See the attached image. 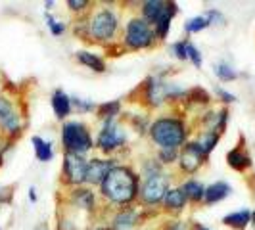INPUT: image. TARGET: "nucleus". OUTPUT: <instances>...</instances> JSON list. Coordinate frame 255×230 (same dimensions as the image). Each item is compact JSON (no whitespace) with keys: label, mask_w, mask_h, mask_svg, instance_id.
<instances>
[{"label":"nucleus","mask_w":255,"mask_h":230,"mask_svg":"<svg viewBox=\"0 0 255 230\" xmlns=\"http://www.w3.org/2000/svg\"><path fill=\"white\" fill-rule=\"evenodd\" d=\"M100 192L112 204L127 205L140 194L138 177L128 167H114L100 184Z\"/></svg>","instance_id":"1"},{"label":"nucleus","mask_w":255,"mask_h":230,"mask_svg":"<svg viewBox=\"0 0 255 230\" xmlns=\"http://www.w3.org/2000/svg\"><path fill=\"white\" fill-rule=\"evenodd\" d=\"M150 136L161 150L163 148L179 150V146L186 144V125L175 117H161L152 123Z\"/></svg>","instance_id":"2"},{"label":"nucleus","mask_w":255,"mask_h":230,"mask_svg":"<svg viewBox=\"0 0 255 230\" xmlns=\"http://www.w3.org/2000/svg\"><path fill=\"white\" fill-rule=\"evenodd\" d=\"M62 142L69 153L83 155L92 148V136L87 125L79 121H67L62 128Z\"/></svg>","instance_id":"3"},{"label":"nucleus","mask_w":255,"mask_h":230,"mask_svg":"<svg viewBox=\"0 0 255 230\" xmlns=\"http://www.w3.org/2000/svg\"><path fill=\"white\" fill-rule=\"evenodd\" d=\"M155 31L150 23H146L142 17H132L127 23L125 31V44L130 50H142V48H150L155 40Z\"/></svg>","instance_id":"4"},{"label":"nucleus","mask_w":255,"mask_h":230,"mask_svg":"<svg viewBox=\"0 0 255 230\" xmlns=\"http://www.w3.org/2000/svg\"><path fill=\"white\" fill-rule=\"evenodd\" d=\"M177 13L175 2H163V0H148L142 4V19L150 25H157L163 19H173Z\"/></svg>","instance_id":"5"},{"label":"nucleus","mask_w":255,"mask_h":230,"mask_svg":"<svg viewBox=\"0 0 255 230\" xmlns=\"http://www.w3.org/2000/svg\"><path fill=\"white\" fill-rule=\"evenodd\" d=\"M167 192H169V179L165 175H155L146 179L144 186L140 188V200L144 205H155L159 204L161 200H165Z\"/></svg>","instance_id":"6"},{"label":"nucleus","mask_w":255,"mask_h":230,"mask_svg":"<svg viewBox=\"0 0 255 230\" xmlns=\"http://www.w3.org/2000/svg\"><path fill=\"white\" fill-rule=\"evenodd\" d=\"M87 165L89 161L83 159V155L65 152L64 155V177L69 184L81 186L87 182Z\"/></svg>","instance_id":"7"},{"label":"nucleus","mask_w":255,"mask_h":230,"mask_svg":"<svg viewBox=\"0 0 255 230\" xmlns=\"http://www.w3.org/2000/svg\"><path fill=\"white\" fill-rule=\"evenodd\" d=\"M90 23V35L96 40H110L117 31V17L112 10H100Z\"/></svg>","instance_id":"8"},{"label":"nucleus","mask_w":255,"mask_h":230,"mask_svg":"<svg viewBox=\"0 0 255 230\" xmlns=\"http://www.w3.org/2000/svg\"><path fill=\"white\" fill-rule=\"evenodd\" d=\"M123 142H125V130H123V127L119 123H115L114 119L106 121L102 130H100V134H98V148L108 153L117 150Z\"/></svg>","instance_id":"9"},{"label":"nucleus","mask_w":255,"mask_h":230,"mask_svg":"<svg viewBox=\"0 0 255 230\" xmlns=\"http://www.w3.org/2000/svg\"><path fill=\"white\" fill-rule=\"evenodd\" d=\"M204 159H205V153L202 152V148H200L196 142H186L179 153L180 169H182L184 173H188V175L196 173V171L202 167Z\"/></svg>","instance_id":"10"},{"label":"nucleus","mask_w":255,"mask_h":230,"mask_svg":"<svg viewBox=\"0 0 255 230\" xmlns=\"http://www.w3.org/2000/svg\"><path fill=\"white\" fill-rule=\"evenodd\" d=\"M112 159H90L87 165V182L89 184H102L108 173L114 169Z\"/></svg>","instance_id":"11"},{"label":"nucleus","mask_w":255,"mask_h":230,"mask_svg":"<svg viewBox=\"0 0 255 230\" xmlns=\"http://www.w3.org/2000/svg\"><path fill=\"white\" fill-rule=\"evenodd\" d=\"M52 110L58 119H65L71 114V98L65 94L64 90H56L52 94Z\"/></svg>","instance_id":"12"},{"label":"nucleus","mask_w":255,"mask_h":230,"mask_svg":"<svg viewBox=\"0 0 255 230\" xmlns=\"http://www.w3.org/2000/svg\"><path fill=\"white\" fill-rule=\"evenodd\" d=\"M186 202H188V198H186V194H184L182 188H169L165 200H163L165 207L171 209V211H182Z\"/></svg>","instance_id":"13"},{"label":"nucleus","mask_w":255,"mask_h":230,"mask_svg":"<svg viewBox=\"0 0 255 230\" xmlns=\"http://www.w3.org/2000/svg\"><path fill=\"white\" fill-rule=\"evenodd\" d=\"M229 194H230V186L227 182H215L209 188H205L204 202L205 204H217L221 200H225Z\"/></svg>","instance_id":"14"},{"label":"nucleus","mask_w":255,"mask_h":230,"mask_svg":"<svg viewBox=\"0 0 255 230\" xmlns=\"http://www.w3.org/2000/svg\"><path fill=\"white\" fill-rule=\"evenodd\" d=\"M138 221L134 209H123L114 217V230H130Z\"/></svg>","instance_id":"15"},{"label":"nucleus","mask_w":255,"mask_h":230,"mask_svg":"<svg viewBox=\"0 0 255 230\" xmlns=\"http://www.w3.org/2000/svg\"><path fill=\"white\" fill-rule=\"evenodd\" d=\"M77 60H79V64H83L85 67H90L96 73H104L106 71V62H104L100 56L92 54V52H85V50L77 52Z\"/></svg>","instance_id":"16"},{"label":"nucleus","mask_w":255,"mask_h":230,"mask_svg":"<svg viewBox=\"0 0 255 230\" xmlns=\"http://www.w3.org/2000/svg\"><path fill=\"white\" fill-rule=\"evenodd\" d=\"M227 161H229V165L232 167V169H236V171H244V169H248V167L252 165L250 155L244 152L242 148L230 150V152L227 153Z\"/></svg>","instance_id":"17"},{"label":"nucleus","mask_w":255,"mask_h":230,"mask_svg":"<svg viewBox=\"0 0 255 230\" xmlns=\"http://www.w3.org/2000/svg\"><path fill=\"white\" fill-rule=\"evenodd\" d=\"M252 221V213L248 209H242V211H236V213H230L223 219V223L227 227H232V229H246L248 223Z\"/></svg>","instance_id":"18"},{"label":"nucleus","mask_w":255,"mask_h":230,"mask_svg":"<svg viewBox=\"0 0 255 230\" xmlns=\"http://www.w3.org/2000/svg\"><path fill=\"white\" fill-rule=\"evenodd\" d=\"M217 142H219V132H215V130H204V132L198 136L196 144H198V146L202 148V152L207 155V153L217 146Z\"/></svg>","instance_id":"19"},{"label":"nucleus","mask_w":255,"mask_h":230,"mask_svg":"<svg viewBox=\"0 0 255 230\" xmlns=\"http://www.w3.org/2000/svg\"><path fill=\"white\" fill-rule=\"evenodd\" d=\"M33 146H35V155L38 161H50L52 159V144L48 140H42L40 136H33Z\"/></svg>","instance_id":"20"},{"label":"nucleus","mask_w":255,"mask_h":230,"mask_svg":"<svg viewBox=\"0 0 255 230\" xmlns=\"http://www.w3.org/2000/svg\"><path fill=\"white\" fill-rule=\"evenodd\" d=\"M182 190L186 194V198L192 202H202L205 196V188L198 182V180H186L182 184Z\"/></svg>","instance_id":"21"},{"label":"nucleus","mask_w":255,"mask_h":230,"mask_svg":"<svg viewBox=\"0 0 255 230\" xmlns=\"http://www.w3.org/2000/svg\"><path fill=\"white\" fill-rule=\"evenodd\" d=\"M119 112H121V102H119V100H114V102L98 106V115H100L102 119H106V121L114 119L115 115H119Z\"/></svg>","instance_id":"22"},{"label":"nucleus","mask_w":255,"mask_h":230,"mask_svg":"<svg viewBox=\"0 0 255 230\" xmlns=\"http://www.w3.org/2000/svg\"><path fill=\"white\" fill-rule=\"evenodd\" d=\"M211 23H209V19L205 17V15H196V17H192V19H188L186 23H184V31L186 33H200V31H204L205 27H209Z\"/></svg>","instance_id":"23"},{"label":"nucleus","mask_w":255,"mask_h":230,"mask_svg":"<svg viewBox=\"0 0 255 230\" xmlns=\"http://www.w3.org/2000/svg\"><path fill=\"white\" fill-rule=\"evenodd\" d=\"M73 200L83 209H92L94 207V194H92V190H75Z\"/></svg>","instance_id":"24"},{"label":"nucleus","mask_w":255,"mask_h":230,"mask_svg":"<svg viewBox=\"0 0 255 230\" xmlns=\"http://www.w3.org/2000/svg\"><path fill=\"white\" fill-rule=\"evenodd\" d=\"M12 115H15L13 104L6 96H0V123H4L6 119H10Z\"/></svg>","instance_id":"25"},{"label":"nucleus","mask_w":255,"mask_h":230,"mask_svg":"<svg viewBox=\"0 0 255 230\" xmlns=\"http://www.w3.org/2000/svg\"><path fill=\"white\" fill-rule=\"evenodd\" d=\"M215 73L221 81H234L236 79V71L229 64H217L215 65Z\"/></svg>","instance_id":"26"},{"label":"nucleus","mask_w":255,"mask_h":230,"mask_svg":"<svg viewBox=\"0 0 255 230\" xmlns=\"http://www.w3.org/2000/svg\"><path fill=\"white\" fill-rule=\"evenodd\" d=\"M44 17H46V21H48V27H50V33L54 35V37H60V35H62V33L65 31L64 23H60L58 19H54V17H52L50 13H46Z\"/></svg>","instance_id":"27"},{"label":"nucleus","mask_w":255,"mask_h":230,"mask_svg":"<svg viewBox=\"0 0 255 230\" xmlns=\"http://www.w3.org/2000/svg\"><path fill=\"white\" fill-rule=\"evenodd\" d=\"M186 54H188V60H192V64L196 65V67H202V54L190 42L186 44Z\"/></svg>","instance_id":"28"},{"label":"nucleus","mask_w":255,"mask_h":230,"mask_svg":"<svg viewBox=\"0 0 255 230\" xmlns=\"http://www.w3.org/2000/svg\"><path fill=\"white\" fill-rule=\"evenodd\" d=\"M177 157H179V150H171V148L159 150V161L161 163H173Z\"/></svg>","instance_id":"29"},{"label":"nucleus","mask_w":255,"mask_h":230,"mask_svg":"<svg viewBox=\"0 0 255 230\" xmlns=\"http://www.w3.org/2000/svg\"><path fill=\"white\" fill-rule=\"evenodd\" d=\"M186 44H188V42H175V44H173V54H175V58H179V60H188Z\"/></svg>","instance_id":"30"},{"label":"nucleus","mask_w":255,"mask_h":230,"mask_svg":"<svg viewBox=\"0 0 255 230\" xmlns=\"http://www.w3.org/2000/svg\"><path fill=\"white\" fill-rule=\"evenodd\" d=\"M71 104L77 108V112H90V110L94 108L92 102H85V100H81V98H71Z\"/></svg>","instance_id":"31"},{"label":"nucleus","mask_w":255,"mask_h":230,"mask_svg":"<svg viewBox=\"0 0 255 230\" xmlns=\"http://www.w3.org/2000/svg\"><path fill=\"white\" fill-rule=\"evenodd\" d=\"M67 6H69V10H73V12H81V10H85V8L89 6V2H87V0H67Z\"/></svg>","instance_id":"32"},{"label":"nucleus","mask_w":255,"mask_h":230,"mask_svg":"<svg viewBox=\"0 0 255 230\" xmlns=\"http://www.w3.org/2000/svg\"><path fill=\"white\" fill-rule=\"evenodd\" d=\"M217 94L223 98V102H234L236 98H234V94H230V92H227V90H223V89H217Z\"/></svg>","instance_id":"33"},{"label":"nucleus","mask_w":255,"mask_h":230,"mask_svg":"<svg viewBox=\"0 0 255 230\" xmlns=\"http://www.w3.org/2000/svg\"><path fill=\"white\" fill-rule=\"evenodd\" d=\"M167 230H188V227H186V223H180V221H177V223H173V225H171Z\"/></svg>","instance_id":"34"},{"label":"nucleus","mask_w":255,"mask_h":230,"mask_svg":"<svg viewBox=\"0 0 255 230\" xmlns=\"http://www.w3.org/2000/svg\"><path fill=\"white\" fill-rule=\"evenodd\" d=\"M29 198H31V202H35V200H37V194H35V188H31V190H29Z\"/></svg>","instance_id":"35"},{"label":"nucleus","mask_w":255,"mask_h":230,"mask_svg":"<svg viewBox=\"0 0 255 230\" xmlns=\"http://www.w3.org/2000/svg\"><path fill=\"white\" fill-rule=\"evenodd\" d=\"M194 230H209V229H205V227H200V225H198V227H194Z\"/></svg>","instance_id":"36"},{"label":"nucleus","mask_w":255,"mask_h":230,"mask_svg":"<svg viewBox=\"0 0 255 230\" xmlns=\"http://www.w3.org/2000/svg\"><path fill=\"white\" fill-rule=\"evenodd\" d=\"M252 223H254V227H255V211L252 213Z\"/></svg>","instance_id":"37"},{"label":"nucleus","mask_w":255,"mask_h":230,"mask_svg":"<svg viewBox=\"0 0 255 230\" xmlns=\"http://www.w3.org/2000/svg\"><path fill=\"white\" fill-rule=\"evenodd\" d=\"M0 165H2V148H0Z\"/></svg>","instance_id":"38"},{"label":"nucleus","mask_w":255,"mask_h":230,"mask_svg":"<svg viewBox=\"0 0 255 230\" xmlns=\"http://www.w3.org/2000/svg\"><path fill=\"white\" fill-rule=\"evenodd\" d=\"M96 230H108V229H96Z\"/></svg>","instance_id":"39"}]
</instances>
